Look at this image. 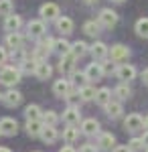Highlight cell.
I'll use <instances>...</instances> for the list:
<instances>
[{
    "instance_id": "cell-1",
    "label": "cell",
    "mask_w": 148,
    "mask_h": 152,
    "mask_svg": "<svg viewBox=\"0 0 148 152\" xmlns=\"http://www.w3.org/2000/svg\"><path fill=\"white\" fill-rule=\"evenodd\" d=\"M18 81H21V69H18V67H14V65H4V67L0 69V83H2V85L14 87Z\"/></svg>"
},
{
    "instance_id": "cell-2",
    "label": "cell",
    "mask_w": 148,
    "mask_h": 152,
    "mask_svg": "<svg viewBox=\"0 0 148 152\" xmlns=\"http://www.w3.org/2000/svg\"><path fill=\"white\" fill-rule=\"evenodd\" d=\"M97 23L102 24L103 28H114L118 24V14L114 10H110V8H103L100 12V16H97Z\"/></svg>"
},
{
    "instance_id": "cell-3",
    "label": "cell",
    "mask_w": 148,
    "mask_h": 152,
    "mask_svg": "<svg viewBox=\"0 0 148 152\" xmlns=\"http://www.w3.org/2000/svg\"><path fill=\"white\" fill-rule=\"evenodd\" d=\"M124 128L128 132H138L144 128V118L140 114H128V118L124 120Z\"/></svg>"
},
{
    "instance_id": "cell-4",
    "label": "cell",
    "mask_w": 148,
    "mask_h": 152,
    "mask_svg": "<svg viewBox=\"0 0 148 152\" xmlns=\"http://www.w3.org/2000/svg\"><path fill=\"white\" fill-rule=\"evenodd\" d=\"M18 132V122L14 118H2L0 120V134L2 136H14Z\"/></svg>"
},
{
    "instance_id": "cell-5",
    "label": "cell",
    "mask_w": 148,
    "mask_h": 152,
    "mask_svg": "<svg viewBox=\"0 0 148 152\" xmlns=\"http://www.w3.org/2000/svg\"><path fill=\"white\" fill-rule=\"evenodd\" d=\"M116 75L120 77V81L128 83L136 77V69H134V65H118L116 67Z\"/></svg>"
},
{
    "instance_id": "cell-6",
    "label": "cell",
    "mask_w": 148,
    "mask_h": 152,
    "mask_svg": "<svg viewBox=\"0 0 148 152\" xmlns=\"http://www.w3.org/2000/svg\"><path fill=\"white\" fill-rule=\"evenodd\" d=\"M21 102H23V94L16 91V89H8L6 94L2 95V104L6 105V107H16Z\"/></svg>"
},
{
    "instance_id": "cell-7",
    "label": "cell",
    "mask_w": 148,
    "mask_h": 152,
    "mask_svg": "<svg viewBox=\"0 0 148 152\" xmlns=\"http://www.w3.org/2000/svg\"><path fill=\"white\" fill-rule=\"evenodd\" d=\"M53 91H55V95L57 97H67L69 94H71V81L69 79H57V81L53 83Z\"/></svg>"
},
{
    "instance_id": "cell-8",
    "label": "cell",
    "mask_w": 148,
    "mask_h": 152,
    "mask_svg": "<svg viewBox=\"0 0 148 152\" xmlns=\"http://www.w3.org/2000/svg\"><path fill=\"white\" fill-rule=\"evenodd\" d=\"M21 26H23V18L18 14H8L4 18V31L6 33H18Z\"/></svg>"
},
{
    "instance_id": "cell-9",
    "label": "cell",
    "mask_w": 148,
    "mask_h": 152,
    "mask_svg": "<svg viewBox=\"0 0 148 152\" xmlns=\"http://www.w3.org/2000/svg\"><path fill=\"white\" fill-rule=\"evenodd\" d=\"M39 12H41L43 20H55V18H59V6H57V4H53V2L43 4Z\"/></svg>"
},
{
    "instance_id": "cell-10",
    "label": "cell",
    "mask_w": 148,
    "mask_h": 152,
    "mask_svg": "<svg viewBox=\"0 0 148 152\" xmlns=\"http://www.w3.org/2000/svg\"><path fill=\"white\" fill-rule=\"evenodd\" d=\"M63 120H65V124L67 126H77L81 122V114H79V110L77 107H67L65 112H63Z\"/></svg>"
},
{
    "instance_id": "cell-11",
    "label": "cell",
    "mask_w": 148,
    "mask_h": 152,
    "mask_svg": "<svg viewBox=\"0 0 148 152\" xmlns=\"http://www.w3.org/2000/svg\"><path fill=\"white\" fill-rule=\"evenodd\" d=\"M85 75H87V79H89V81H100V79L103 77L102 65H100V63H95V61L89 63V65L85 67Z\"/></svg>"
},
{
    "instance_id": "cell-12",
    "label": "cell",
    "mask_w": 148,
    "mask_h": 152,
    "mask_svg": "<svg viewBox=\"0 0 148 152\" xmlns=\"http://www.w3.org/2000/svg\"><path fill=\"white\" fill-rule=\"evenodd\" d=\"M89 53H91V57H93V61H100V59H103L108 53H110V49L106 47V43L97 41V43H93V45L89 47Z\"/></svg>"
},
{
    "instance_id": "cell-13",
    "label": "cell",
    "mask_w": 148,
    "mask_h": 152,
    "mask_svg": "<svg viewBox=\"0 0 148 152\" xmlns=\"http://www.w3.org/2000/svg\"><path fill=\"white\" fill-rule=\"evenodd\" d=\"M81 132H83L85 136H95V134L100 132V122L93 120V118L83 120V122H81Z\"/></svg>"
},
{
    "instance_id": "cell-14",
    "label": "cell",
    "mask_w": 148,
    "mask_h": 152,
    "mask_svg": "<svg viewBox=\"0 0 148 152\" xmlns=\"http://www.w3.org/2000/svg\"><path fill=\"white\" fill-rule=\"evenodd\" d=\"M43 128H45V124L41 120H26V124H24V130L29 136H41Z\"/></svg>"
},
{
    "instance_id": "cell-15",
    "label": "cell",
    "mask_w": 148,
    "mask_h": 152,
    "mask_svg": "<svg viewBox=\"0 0 148 152\" xmlns=\"http://www.w3.org/2000/svg\"><path fill=\"white\" fill-rule=\"evenodd\" d=\"M128 55H130V49L126 47V45H112V49H110L112 61H122V59H126Z\"/></svg>"
},
{
    "instance_id": "cell-16",
    "label": "cell",
    "mask_w": 148,
    "mask_h": 152,
    "mask_svg": "<svg viewBox=\"0 0 148 152\" xmlns=\"http://www.w3.org/2000/svg\"><path fill=\"white\" fill-rule=\"evenodd\" d=\"M103 107H106L108 118H112V120H118V118L124 114V107H122V104H120V102H110V104H106Z\"/></svg>"
},
{
    "instance_id": "cell-17",
    "label": "cell",
    "mask_w": 148,
    "mask_h": 152,
    "mask_svg": "<svg viewBox=\"0 0 148 152\" xmlns=\"http://www.w3.org/2000/svg\"><path fill=\"white\" fill-rule=\"evenodd\" d=\"M26 31H29V37H43L45 35V23L43 20H31L26 24Z\"/></svg>"
},
{
    "instance_id": "cell-18",
    "label": "cell",
    "mask_w": 148,
    "mask_h": 152,
    "mask_svg": "<svg viewBox=\"0 0 148 152\" xmlns=\"http://www.w3.org/2000/svg\"><path fill=\"white\" fill-rule=\"evenodd\" d=\"M51 73H53V69H51V65L47 63V61H39V65H37V71H34V75L41 79V81H47L49 77H51Z\"/></svg>"
},
{
    "instance_id": "cell-19",
    "label": "cell",
    "mask_w": 148,
    "mask_h": 152,
    "mask_svg": "<svg viewBox=\"0 0 148 152\" xmlns=\"http://www.w3.org/2000/svg\"><path fill=\"white\" fill-rule=\"evenodd\" d=\"M6 47L16 51V49H23V35L21 33H8L6 35Z\"/></svg>"
},
{
    "instance_id": "cell-20",
    "label": "cell",
    "mask_w": 148,
    "mask_h": 152,
    "mask_svg": "<svg viewBox=\"0 0 148 152\" xmlns=\"http://www.w3.org/2000/svg\"><path fill=\"white\" fill-rule=\"evenodd\" d=\"M73 63H75V57L69 53V55H63L61 61H59V71L61 73H71L73 71Z\"/></svg>"
},
{
    "instance_id": "cell-21",
    "label": "cell",
    "mask_w": 148,
    "mask_h": 152,
    "mask_svg": "<svg viewBox=\"0 0 148 152\" xmlns=\"http://www.w3.org/2000/svg\"><path fill=\"white\" fill-rule=\"evenodd\" d=\"M41 138H43V142H47V144H53V142L59 138V132L55 130V126H45L43 132H41Z\"/></svg>"
},
{
    "instance_id": "cell-22",
    "label": "cell",
    "mask_w": 148,
    "mask_h": 152,
    "mask_svg": "<svg viewBox=\"0 0 148 152\" xmlns=\"http://www.w3.org/2000/svg\"><path fill=\"white\" fill-rule=\"evenodd\" d=\"M95 102H97L100 105L110 104V102H112V91H110L108 87H102V89H97V91H95Z\"/></svg>"
},
{
    "instance_id": "cell-23",
    "label": "cell",
    "mask_w": 148,
    "mask_h": 152,
    "mask_svg": "<svg viewBox=\"0 0 148 152\" xmlns=\"http://www.w3.org/2000/svg\"><path fill=\"white\" fill-rule=\"evenodd\" d=\"M116 144V136L114 134H100V140H97V146L103 148V150H110Z\"/></svg>"
},
{
    "instance_id": "cell-24",
    "label": "cell",
    "mask_w": 148,
    "mask_h": 152,
    "mask_svg": "<svg viewBox=\"0 0 148 152\" xmlns=\"http://www.w3.org/2000/svg\"><path fill=\"white\" fill-rule=\"evenodd\" d=\"M24 116H26V120H41L43 112H41V107L37 104H31L24 107Z\"/></svg>"
},
{
    "instance_id": "cell-25",
    "label": "cell",
    "mask_w": 148,
    "mask_h": 152,
    "mask_svg": "<svg viewBox=\"0 0 148 152\" xmlns=\"http://www.w3.org/2000/svg\"><path fill=\"white\" fill-rule=\"evenodd\" d=\"M87 51H89V47H87L83 41H75V43L71 45V55H73L75 59H77V57H83Z\"/></svg>"
},
{
    "instance_id": "cell-26",
    "label": "cell",
    "mask_w": 148,
    "mask_h": 152,
    "mask_svg": "<svg viewBox=\"0 0 148 152\" xmlns=\"http://www.w3.org/2000/svg\"><path fill=\"white\" fill-rule=\"evenodd\" d=\"M57 28L61 31V33L67 35V33L73 31V20H71L69 16H59V18H57Z\"/></svg>"
},
{
    "instance_id": "cell-27",
    "label": "cell",
    "mask_w": 148,
    "mask_h": 152,
    "mask_svg": "<svg viewBox=\"0 0 148 152\" xmlns=\"http://www.w3.org/2000/svg\"><path fill=\"white\" fill-rule=\"evenodd\" d=\"M100 28H102V24L95 23V20H87V23L83 24V33L89 37H97L100 35Z\"/></svg>"
},
{
    "instance_id": "cell-28",
    "label": "cell",
    "mask_w": 148,
    "mask_h": 152,
    "mask_svg": "<svg viewBox=\"0 0 148 152\" xmlns=\"http://www.w3.org/2000/svg\"><path fill=\"white\" fill-rule=\"evenodd\" d=\"M77 138H79V130L75 128V126H67V128L63 130V140L67 142V144L75 142Z\"/></svg>"
},
{
    "instance_id": "cell-29",
    "label": "cell",
    "mask_w": 148,
    "mask_h": 152,
    "mask_svg": "<svg viewBox=\"0 0 148 152\" xmlns=\"http://www.w3.org/2000/svg\"><path fill=\"white\" fill-rule=\"evenodd\" d=\"M116 97H118V99H128V97H130V95H132V89H130V85H128V83H120V85H118V87H116Z\"/></svg>"
},
{
    "instance_id": "cell-30",
    "label": "cell",
    "mask_w": 148,
    "mask_h": 152,
    "mask_svg": "<svg viewBox=\"0 0 148 152\" xmlns=\"http://www.w3.org/2000/svg\"><path fill=\"white\" fill-rule=\"evenodd\" d=\"M53 51H57L59 55L63 57V55H69L71 53V43H67V41H55V45H53Z\"/></svg>"
},
{
    "instance_id": "cell-31",
    "label": "cell",
    "mask_w": 148,
    "mask_h": 152,
    "mask_svg": "<svg viewBox=\"0 0 148 152\" xmlns=\"http://www.w3.org/2000/svg\"><path fill=\"white\" fill-rule=\"evenodd\" d=\"M41 122L45 124V126H55L59 122V116L53 112V110H49V112H43V116H41Z\"/></svg>"
},
{
    "instance_id": "cell-32",
    "label": "cell",
    "mask_w": 148,
    "mask_h": 152,
    "mask_svg": "<svg viewBox=\"0 0 148 152\" xmlns=\"http://www.w3.org/2000/svg\"><path fill=\"white\" fill-rule=\"evenodd\" d=\"M39 61H41V59H24L23 63H21V71H24V73H34Z\"/></svg>"
},
{
    "instance_id": "cell-33",
    "label": "cell",
    "mask_w": 148,
    "mask_h": 152,
    "mask_svg": "<svg viewBox=\"0 0 148 152\" xmlns=\"http://www.w3.org/2000/svg\"><path fill=\"white\" fill-rule=\"evenodd\" d=\"M87 81H89V79H87L85 71H83V73H73V77H71V85H77L79 89H81V87H85Z\"/></svg>"
},
{
    "instance_id": "cell-34",
    "label": "cell",
    "mask_w": 148,
    "mask_h": 152,
    "mask_svg": "<svg viewBox=\"0 0 148 152\" xmlns=\"http://www.w3.org/2000/svg\"><path fill=\"white\" fill-rule=\"evenodd\" d=\"M79 97L83 99V102H91V99H95V89L89 87V85H85V87L79 89Z\"/></svg>"
},
{
    "instance_id": "cell-35",
    "label": "cell",
    "mask_w": 148,
    "mask_h": 152,
    "mask_svg": "<svg viewBox=\"0 0 148 152\" xmlns=\"http://www.w3.org/2000/svg\"><path fill=\"white\" fill-rule=\"evenodd\" d=\"M12 10H14V4H12V0H0V16H8V14H12Z\"/></svg>"
},
{
    "instance_id": "cell-36",
    "label": "cell",
    "mask_w": 148,
    "mask_h": 152,
    "mask_svg": "<svg viewBox=\"0 0 148 152\" xmlns=\"http://www.w3.org/2000/svg\"><path fill=\"white\" fill-rule=\"evenodd\" d=\"M136 33L140 37L148 39V18H140V20L136 23Z\"/></svg>"
},
{
    "instance_id": "cell-37",
    "label": "cell",
    "mask_w": 148,
    "mask_h": 152,
    "mask_svg": "<svg viewBox=\"0 0 148 152\" xmlns=\"http://www.w3.org/2000/svg\"><path fill=\"white\" fill-rule=\"evenodd\" d=\"M128 146H130V150H132V152H142V150H144V142H142V138H132Z\"/></svg>"
},
{
    "instance_id": "cell-38",
    "label": "cell",
    "mask_w": 148,
    "mask_h": 152,
    "mask_svg": "<svg viewBox=\"0 0 148 152\" xmlns=\"http://www.w3.org/2000/svg\"><path fill=\"white\" fill-rule=\"evenodd\" d=\"M102 65V71H103V75H110V73H114L116 67H114V63L112 61H103V63H100Z\"/></svg>"
},
{
    "instance_id": "cell-39",
    "label": "cell",
    "mask_w": 148,
    "mask_h": 152,
    "mask_svg": "<svg viewBox=\"0 0 148 152\" xmlns=\"http://www.w3.org/2000/svg\"><path fill=\"white\" fill-rule=\"evenodd\" d=\"M6 59H8V51H6L4 47H0V67H4Z\"/></svg>"
},
{
    "instance_id": "cell-40",
    "label": "cell",
    "mask_w": 148,
    "mask_h": 152,
    "mask_svg": "<svg viewBox=\"0 0 148 152\" xmlns=\"http://www.w3.org/2000/svg\"><path fill=\"white\" fill-rule=\"evenodd\" d=\"M100 146H95V144H83L81 146V152H97Z\"/></svg>"
},
{
    "instance_id": "cell-41",
    "label": "cell",
    "mask_w": 148,
    "mask_h": 152,
    "mask_svg": "<svg viewBox=\"0 0 148 152\" xmlns=\"http://www.w3.org/2000/svg\"><path fill=\"white\" fill-rule=\"evenodd\" d=\"M114 152H132V150H130V146L126 144V146H116Z\"/></svg>"
},
{
    "instance_id": "cell-42",
    "label": "cell",
    "mask_w": 148,
    "mask_h": 152,
    "mask_svg": "<svg viewBox=\"0 0 148 152\" xmlns=\"http://www.w3.org/2000/svg\"><path fill=\"white\" fill-rule=\"evenodd\" d=\"M142 81H144V85H148V69L142 71Z\"/></svg>"
},
{
    "instance_id": "cell-43",
    "label": "cell",
    "mask_w": 148,
    "mask_h": 152,
    "mask_svg": "<svg viewBox=\"0 0 148 152\" xmlns=\"http://www.w3.org/2000/svg\"><path fill=\"white\" fill-rule=\"evenodd\" d=\"M142 142H144V148H148V130L144 132V136H142Z\"/></svg>"
},
{
    "instance_id": "cell-44",
    "label": "cell",
    "mask_w": 148,
    "mask_h": 152,
    "mask_svg": "<svg viewBox=\"0 0 148 152\" xmlns=\"http://www.w3.org/2000/svg\"><path fill=\"white\" fill-rule=\"evenodd\" d=\"M59 152H75V148H71V146H63Z\"/></svg>"
},
{
    "instance_id": "cell-45",
    "label": "cell",
    "mask_w": 148,
    "mask_h": 152,
    "mask_svg": "<svg viewBox=\"0 0 148 152\" xmlns=\"http://www.w3.org/2000/svg\"><path fill=\"white\" fill-rule=\"evenodd\" d=\"M0 152H12L10 148H6V146H0Z\"/></svg>"
},
{
    "instance_id": "cell-46",
    "label": "cell",
    "mask_w": 148,
    "mask_h": 152,
    "mask_svg": "<svg viewBox=\"0 0 148 152\" xmlns=\"http://www.w3.org/2000/svg\"><path fill=\"white\" fill-rule=\"evenodd\" d=\"M144 128H146V130H148V116H146V118H144Z\"/></svg>"
},
{
    "instance_id": "cell-47",
    "label": "cell",
    "mask_w": 148,
    "mask_h": 152,
    "mask_svg": "<svg viewBox=\"0 0 148 152\" xmlns=\"http://www.w3.org/2000/svg\"><path fill=\"white\" fill-rule=\"evenodd\" d=\"M85 4H93V2H97V0H83Z\"/></svg>"
},
{
    "instance_id": "cell-48",
    "label": "cell",
    "mask_w": 148,
    "mask_h": 152,
    "mask_svg": "<svg viewBox=\"0 0 148 152\" xmlns=\"http://www.w3.org/2000/svg\"><path fill=\"white\" fill-rule=\"evenodd\" d=\"M114 2H124V0H114Z\"/></svg>"
},
{
    "instance_id": "cell-49",
    "label": "cell",
    "mask_w": 148,
    "mask_h": 152,
    "mask_svg": "<svg viewBox=\"0 0 148 152\" xmlns=\"http://www.w3.org/2000/svg\"><path fill=\"white\" fill-rule=\"evenodd\" d=\"M0 102H2V94H0Z\"/></svg>"
},
{
    "instance_id": "cell-50",
    "label": "cell",
    "mask_w": 148,
    "mask_h": 152,
    "mask_svg": "<svg viewBox=\"0 0 148 152\" xmlns=\"http://www.w3.org/2000/svg\"><path fill=\"white\" fill-rule=\"evenodd\" d=\"M0 136H2V134H0Z\"/></svg>"
}]
</instances>
